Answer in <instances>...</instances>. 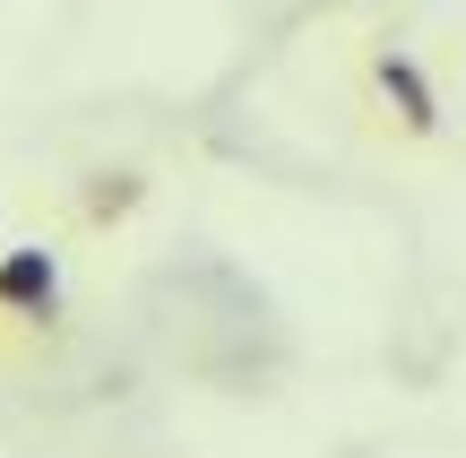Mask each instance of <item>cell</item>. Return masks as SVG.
I'll list each match as a JSON object with an SVG mask.
<instances>
[{
	"label": "cell",
	"mask_w": 466,
	"mask_h": 458,
	"mask_svg": "<svg viewBox=\"0 0 466 458\" xmlns=\"http://www.w3.org/2000/svg\"><path fill=\"white\" fill-rule=\"evenodd\" d=\"M363 69H371V96L398 113V130H406V138H441V87H432V69L415 61V44L380 35Z\"/></svg>",
	"instance_id": "obj_1"
},
{
	"label": "cell",
	"mask_w": 466,
	"mask_h": 458,
	"mask_svg": "<svg viewBox=\"0 0 466 458\" xmlns=\"http://www.w3.org/2000/svg\"><path fill=\"white\" fill-rule=\"evenodd\" d=\"M0 311H17V321H52V311H61V251H44V242L0 251Z\"/></svg>",
	"instance_id": "obj_2"
},
{
	"label": "cell",
	"mask_w": 466,
	"mask_h": 458,
	"mask_svg": "<svg viewBox=\"0 0 466 458\" xmlns=\"http://www.w3.org/2000/svg\"><path fill=\"white\" fill-rule=\"evenodd\" d=\"M138 199H147V173H130V165H121V173H96V182H86V225H121Z\"/></svg>",
	"instance_id": "obj_3"
}]
</instances>
